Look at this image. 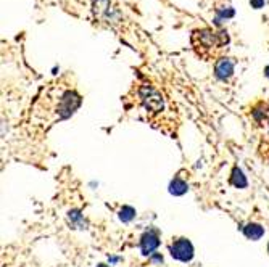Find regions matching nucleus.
<instances>
[{"label":"nucleus","instance_id":"f257e3e1","mask_svg":"<svg viewBox=\"0 0 269 267\" xmlns=\"http://www.w3.org/2000/svg\"><path fill=\"white\" fill-rule=\"evenodd\" d=\"M171 256L174 259L189 262L194 258V247L187 238H179L171 244Z\"/></svg>","mask_w":269,"mask_h":267},{"label":"nucleus","instance_id":"f03ea898","mask_svg":"<svg viewBox=\"0 0 269 267\" xmlns=\"http://www.w3.org/2000/svg\"><path fill=\"white\" fill-rule=\"evenodd\" d=\"M158 244H160L158 237H156L155 233H152V232L143 233L142 238H140V248H142V253L145 256L152 254L156 248H158Z\"/></svg>","mask_w":269,"mask_h":267},{"label":"nucleus","instance_id":"7ed1b4c3","mask_svg":"<svg viewBox=\"0 0 269 267\" xmlns=\"http://www.w3.org/2000/svg\"><path fill=\"white\" fill-rule=\"evenodd\" d=\"M215 73L222 81L229 79V77L232 76V73H234V63L229 58H221L215 66Z\"/></svg>","mask_w":269,"mask_h":267},{"label":"nucleus","instance_id":"20e7f679","mask_svg":"<svg viewBox=\"0 0 269 267\" xmlns=\"http://www.w3.org/2000/svg\"><path fill=\"white\" fill-rule=\"evenodd\" d=\"M243 233L245 237L250 240H260L264 235V229L260 224H249L243 229Z\"/></svg>","mask_w":269,"mask_h":267},{"label":"nucleus","instance_id":"39448f33","mask_svg":"<svg viewBox=\"0 0 269 267\" xmlns=\"http://www.w3.org/2000/svg\"><path fill=\"white\" fill-rule=\"evenodd\" d=\"M187 190H189L187 184H185L184 181H181V179H174V181L171 182V185H170V192H171L173 195H176V196L184 195Z\"/></svg>","mask_w":269,"mask_h":267},{"label":"nucleus","instance_id":"423d86ee","mask_svg":"<svg viewBox=\"0 0 269 267\" xmlns=\"http://www.w3.org/2000/svg\"><path fill=\"white\" fill-rule=\"evenodd\" d=\"M231 182H232L235 187H237V188H245V187H246V179H245V175H243L242 169L235 168V169L232 171Z\"/></svg>","mask_w":269,"mask_h":267},{"label":"nucleus","instance_id":"0eeeda50","mask_svg":"<svg viewBox=\"0 0 269 267\" xmlns=\"http://www.w3.org/2000/svg\"><path fill=\"white\" fill-rule=\"evenodd\" d=\"M134 216H136V211H134L131 206H122L121 211H119V219L122 222H129L134 219Z\"/></svg>","mask_w":269,"mask_h":267},{"label":"nucleus","instance_id":"6e6552de","mask_svg":"<svg viewBox=\"0 0 269 267\" xmlns=\"http://www.w3.org/2000/svg\"><path fill=\"white\" fill-rule=\"evenodd\" d=\"M231 16H234V10L231 8V7H226V10H219L218 8V23H221V18H231Z\"/></svg>","mask_w":269,"mask_h":267},{"label":"nucleus","instance_id":"1a4fd4ad","mask_svg":"<svg viewBox=\"0 0 269 267\" xmlns=\"http://www.w3.org/2000/svg\"><path fill=\"white\" fill-rule=\"evenodd\" d=\"M264 5V0H252V7L253 8H261Z\"/></svg>","mask_w":269,"mask_h":267},{"label":"nucleus","instance_id":"9d476101","mask_svg":"<svg viewBox=\"0 0 269 267\" xmlns=\"http://www.w3.org/2000/svg\"><path fill=\"white\" fill-rule=\"evenodd\" d=\"M264 73H266V76H267V77H269V66H267V68H266V70H264Z\"/></svg>","mask_w":269,"mask_h":267},{"label":"nucleus","instance_id":"9b49d317","mask_svg":"<svg viewBox=\"0 0 269 267\" xmlns=\"http://www.w3.org/2000/svg\"><path fill=\"white\" fill-rule=\"evenodd\" d=\"M97 267H108V265H104V264H100V265H97Z\"/></svg>","mask_w":269,"mask_h":267},{"label":"nucleus","instance_id":"f8f14e48","mask_svg":"<svg viewBox=\"0 0 269 267\" xmlns=\"http://www.w3.org/2000/svg\"><path fill=\"white\" fill-rule=\"evenodd\" d=\"M267 251H269V247H267Z\"/></svg>","mask_w":269,"mask_h":267}]
</instances>
